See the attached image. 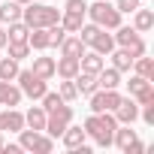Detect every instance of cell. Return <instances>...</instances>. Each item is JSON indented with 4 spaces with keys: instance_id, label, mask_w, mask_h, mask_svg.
I'll use <instances>...</instances> for the list:
<instances>
[{
    "instance_id": "6da1fadb",
    "label": "cell",
    "mask_w": 154,
    "mask_h": 154,
    "mask_svg": "<svg viewBox=\"0 0 154 154\" xmlns=\"http://www.w3.org/2000/svg\"><path fill=\"white\" fill-rule=\"evenodd\" d=\"M85 133L88 136H94L97 139V145L100 148H109L112 145V136H115V127H118V121H115V115L112 112H91L88 118H85Z\"/></svg>"
},
{
    "instance_id": "7a4b0ae2",
    "label": "cell",
    "mask_w": 154,
    "mask_h": 154,
    "mask_svg": "<svg viewBox=\"0 0 154 154\" xmlns=\"http://www.w3.org/2000/svg\"><path fill=\"white\" fill-rule=\"evenodd\" d=\"M60 12H63V9H54V6L33 3V0H30L27 6H21V21H24L27 27H51V24L60 21Z\"/></svg>"
},
{
    "instance_id": "3957f363",
    "label": "cell",
    "mask_w": 154,
    "mask_h": 154,
    "mask_svg": "<svg viewBox=\"0 0 154 154\" xmlns=\"http://www.w3.org/2000/svg\"><path fill=\"white\" fill-rule=\"evenodd\" d=\"M85 18H91L103 30H115L121 24V12L115 9V3H109V0H94V3L85 9Z\"/></svg>"
},
{
    "instance_id": "277c9868",
    "label": "cell",
    "mask_w": 154,
    "mask_h": 154,
    "mask_svg": "<svg viewBox=\"0 0 154 154\" xmlns=\"http://www.w3.org/2000/svg\"><path fill=\"white\" fill-rule=\"evenodd\" d=\"M18 145L24 148V151H33V154H51V148H54V139L48 136V133H42V130H18Z\"/></svg>"
},
{
    "instance_id": "5b68a950",
    "label": "cell",
    "mask_w": 154,
    "mask_h": 154,
    "mask_svg": "<svg viewBox=\"0 0 154 154\" xmlns=\"http://www.w3.org/2000/svg\"><path fill=\"white\" fill-rule=\"evenodd\" d=\"M72 106L69 103H60L57 109H51V112H45V133L51 136V139H60V133L66 130V124L72 121Z\"/></svg>"
},
{
    "instance_id": "8992f818",
    "label": "cell",
    "mask_w": 154,
    "mask_h": 154,
    "mask_svg": "<svg viewBox=\"0 0 154 154\" xmlns=\"http://www.w3.org/2000/svg\"><path fill=\"white\" fill-rule=\"evenodd\" d=\"M115 30H118V33H112V36H115V45H118V48H127L133 57L145 54V39H142V33H139L136 27H124V24H118Z\"/></svg>"
},
{
    "instance_id": "52a82bcc",
    "label": "cell",
    "mask_w": 154,
    "mask_h": 154,
    "mask_svg": "<svg viewBox=\"0 0 154 154\" xmlns=\"http://www.w3.org/2000/svg\"><path fill=\"white\" fill-rule=\"evenodd\" d=\"M15 82H18L21 94H24V97H30V100H39V97L48 91V82H45V79H39V75H33L30 69H18Z\"/></svg>"
},
{
    "instance_id": "ba28073f",
    "label": "cell",
    "mask_w": 154,
    "mask_h": 154,
    "mask_svg": "<svg viewBox=\"0 0 154 154\" xmlns=\"http://www.w3.org/2000/svg\"><path fill=\"white\" fill-rule=\"evenodd\" d=\"M127 91H130V97H133L139 106L154 103V88H151V79H145V75H139V72H133V75H130Z\"/></svg>"
},
{
    "instance_id": "9c48e42d",
    "label": "cell",
    "mask_w": 154,
    "mask_h": 154,
    "mask_svg": "<svg viewBox=\"0 0 154 154\" xmlns=\"http://www.w3.org/2000/svg\"><path fill=\"white\" fill-rule=\"evenodd\" d=\"M118 103H121L118 88L115 91H94L91 94V112H115Z\"/></svg>"
},
{
    "instance_id": "30bf717a",
    "label": "cell",
    "mask_w": 154,
    "mask_h": 154,
    "mask_svg": "<svg viewBox=\"0 0 154 154\" xmlns=\"http://www.w3.org/2000/svg\"><path fill=\"white\" fill-rule=\"evenodd\" d=\"M115 121L118 124H133L136 118H139V103L133 100V97H121V103L115 106Z\"/></svg>"
},
{
    "instance_id": "8fae6325",
    "label": "cell",
    "mask_w": 154,
    "mask_h": 154,
    "mask_svg": "<svg viewBox=\"0 0 154 154\" xmlns=\"http://www.w3.org/2000/svg\"><path fill=\"white\" fill-rule=\"evenodd\" d=\"M18 130H24V112H18L15 106L3 109L0 112V133H18Z\"/></svg>"
},
{
    "instance_id": "7c38bea8",
    "label": "cell",
    "mask_w": 154,
    "mask_h": 154,
    "mask_svg": "<svg viewBox=\"0 0 154 154\" xmlns=\"http://www.w3.org/2000/svg\"><path fill=\"white\" fill-rule=\"evenodd\" d=\"M21 88L18 85H12V82H0V106H6V109H12V106H18L21 103Z\"/></svg>"
},
{
    "instance_id": "4fadbf2b",
    "label": "cell",
    "mask_w": 154,
    "mask_h": 154,
    "mask_svg": "<svg viewBox=\"0 0 154 154\" xmlns=\"http://www.w3.org/2000/svg\"><path fill=\"white\" fill-rule=\"evenodd\" d=\"M72 82H75V91H79L82 97H91L94 91H100V88H97V75H94V72H82V69H79V72L72 75Z\"/></svg>"
},
{
    "instance_id": "5bb4252c",
    "label": "cell",
    "mask_w": 154,
    "mask_h": 154,
    "mask_svg": "<svg viewBox=\"0 0 154 154\" xmlns=\"http://www.w3.org/2000/svg\"><path fill=\"white\" fill-rule=\"evenodd\" d=\"M103 66H106V57H103V54H97L94 48H91V51H85V54L79 57V69H82V72H94V75H97Z\"/></svg>"
},
{
    "instance_id": "9a60e30c",
    "label": "cell",
    "mask_w": 154,
    "mask_h": 154,
    "mask_svg": "<svg viewBox=\"0 0 154 154\" xmlns=\"http://www.w3.org/2000/svg\"><path fill=\"white\" fill-rule=\"evenodd\" d=\"M118 85H121V72H118L115 66H109V69L103 66V69L97 72V88H100V91H115Z\"/></svg>"
},
{
    "instance_id": "2e32d148",
    "label": "cell",
    "mask_w": 154,
    "mask_h": 154,
    "mask_svg": "<svg viewBox=\"0 0 154 154\" xmlns=\"http://www.w3.org/2000/svg\"><path fill=\"white\" fill-rule=\"evenodd\" d=\"M88 48H94L97 54H103V57H109V51L115 48V36H112V33H106V30L100 27V30H97V36L91 39V45H88Z\"/></svg>"
},
{
    "instance_id": "e0dca14e",
    "label": "cell",
    "mask_w": 154,
    "mask_h": 154,
    "mask_svg": "<svg viewBox=\"0 0 154 154\" xmlns=\"http://www.w3.org/2000/svg\"><path fill=\"white\" fill-rule=\"evenodd\" d=\"M57 48H60V54H66V57H82V54L88 51V45L79 39V33H75V36H63V42H60Z\"/></svg>"
},
{
    "instance_id": "ac0fdd59",
    "label": "cell",
    "mask_w": 154,
    "mask_h": 154,
    "mask_svg": "<svg viewBox=\"0 0 154 154\" xmlns=\"http://www.w3.org/2000/svg\"><path fill=\"white\" fill-rule=\"evenodd\" d=\"M30 72L33 75H39V79H54V57H45V54H39V57H33V66H30Z\"/></svg>"
},
{
    "instance_id": "d6986e66",
    "label": "cell",
    "mask_w": 154,
    "mask_h": 154,
    "mask_svg": "<svg viewBox=\"0 0 154 154\" xmlns=\"http://www.w3.org/2000/svg\"><path fill=\"white\" fill-rule=\"evenodd\" d=\"M133 142H136V130H130V124H118L115 136H112V145H118L121 151H127Z\"/></svg>"
},
{
    "instance_id": "ffe728a7",
    "label": "cell",
    "mask_w": 154,
    "mask_h": 154,
    "mask_svg": "<svg viewBox=\"0 0 154 154\" xmlns=\"http://www.w3.org/2000/svg\"><path fill=\"white\" fill-rule=\"evenodd\" d=\"M75 72H79V57L60 54V60H54V75H60V79H72Z\"/></svg>"
},
{
    "instance_id": "44dd1931",
    "label": "cell",
    "mask_w": 154,
    "mask_h": 154,
    "mask_svg": "<svg viewBox=\"0 0 154 154\" xmlns=\"http://www.w3.org/2000/svg\"><path fill=\"white\" fill-rule=\"evenodd\" d=\"M85 136H88V133H85V127H72V121H69V124H66V130L60 133V139H63V145H66L69 151H72V148H79V145L85 142Z\"/></svg>"
},
{
    "instance_id": "7402d4cb",
    "label": "cell",
    "mask_w": 154,
    "mask_h": 154,
    "mask_svg": "<svg viewBox=\"0 0 154 154\" xmlns=\"http://www.w3.org/2000/svg\"><path fill=\"white\" fill-rule=\"evenodd\" d=\"M109 57H112V66L118 69V72H127V69H133V54L127 51V48H112L109 51Z\"/></svg>"
},
{
    "instance_id": "603a6c76",
    "label": "cell",
    "mask_w": 154,
    "mask_h": 154,
    "mask_svg": "<svg viewBox=\"0 0 154 154\" xmlns=\"http://www.w3.org/2000/svg\"><path fill=\"white\" fill-rule=\"evenodd\" d=\"M24 127L45 133V109H42V106H30V109L24 112Z\"/></svg>"
},
{
    "instance_id": "cb8c5ba5",
    "label": "cell",
    "mask_w": 154,
    "mask_h": 154,
    "mask_svg": "<svg viewBox=\"0 0 154 154\" xmlns=\"http://www.w3.org/2000/svg\"><path fill=\"white\" fill-rule=\"evenodd\" d=\"M12 21H21V3L6 0V3H0V24H12Z\"/></svg>"
},
{
    "instance_id": "d4e9b609",
    "label": "cell",
    "mask_w": 154,
    "mask_h": 154,
    "mask_svg": "<svg viewBox=\"0 0 154 154\" xmlns=\"http://www.w3.org/2000/svg\"><path fill=\"white\" fill-rule=\"evenodd\" d=\"M133 27H136L139 33H148V30L154 27V12H151V9H142V6H139V9L133 12Z\"/></svg>"
},
{
    "instance_id": "484cf974",
    "label": "cell",
    "mask_w": 154,
    "mask_h": 154,
    "mask_svg": "<svg viewBox=\"0 0 154 154\" xmlns=\"http://www.w3.org/2000/svg\"><path fill=\"white\" fill-rule=\"evenodd\" d=\"M27 45L36 48V51H45V48H48V27H30Z\"/></svg>"
},
{
    "instance_id": "4316f807",
    "label": "cell",
    "mask_w": 154,
    "mask_h": 154,
    "mask_svg": "<svg viewBox=\"0 0 154 154\" xmlns=\"http://www.w3.org/2000/svg\"><path fill=\"white\" fill-rule=\"evenodd\" d=\"M82 24H85V12H60V27L66 33H79Z\"/></svg>"
},
{
    "instance_id": "83f0119b",
    "label": "cell",
    "mask_w": 154,
    "mask_h": 154,
    "mask_svg": "<svg viewBox=\"0 0 154 154\" xmlns=\"http://www.w3.org/2000/svg\"><path fill=\"white\" fill-rule=\"evenodd\" d=\"M18 69H21V66H18L15 57H9V54H6V57H0V82H15Z\"/></svg>"
},
{
    "instance_id": "f1b7e54d",
    "label": "cell",
    "mask_w": 154,
    "mask_h": 154,
    "mask_svg": "<svg viewBox=\"0 0 154 154\" xmlns=\"http://www.w3.org/2000/svg\"><path fill=\"white\" fill-rule=\"evenodd\" d=\"M133 69L139 75H145V79H151V75H154V60L145 57V54H139V57H133Z\"/></svg>"
},
{
    "instance_id": "f546056e",
    "label": "cell",
    "mask_w": 154,
    "mask_h": 154,
    "mask_svg": "<svg viewBox=\"0 0 154 154\" xmlns=\"http://www.w3.org/2000/svg\"><path fill=\"white\" fill-rule=\"evenodd\" d=\"M27 33H30V27H27L24 21H12V24H9V30H6L9 42H21V39H27Z\"/></svg>"
},
{
    "instance_id": "4dcf8cb0",
    "label": "cell",
    "mask_w": 154,
    "mask_h": 154,
    "mask_svg": "<svg viewBox=\"0 0 154 154\" xmlns=\"http://www.w3.org/2000/svg\"><path fill=\"white\" fill-rule=\"evenodd\" d=\"M57 94H60L63 103H72L75 97H79V91H75V82H72V79H63V82L57 85Z\"/></svg>"
},
{
    "instance_id": "1f68e13d",
    "label": "cell",
    "mask_w": 154,
    "mask_h": 154,
    "mask_svg": "<svg viewBox=\"0 0 154 154\" xmlns=\"http://www.w3.org/2000/svg\"><path fill=\"white\" fill-rule=\"evenodd\" d=\"M6 48H9V57H15V60H24L33 48L27 45V39H21V42H6Z\"/></svg>"
},
{
    "instance_id": "d6a6232c",
    "label": "cell",
    "mask_w": 154,
    "mask_h": 154,
    "mask_svg": "<svg viewBox=\"0 0 154 154\" xmlns=\"http://www.w3.org/2000/svg\"><path fill=\"white\" fill-rule=\"evenodd\" d=\"M63 36H66V30L60 27V21L51 24V27H48V48H57V45L63 42Z\"/></svg>"
},
{
    "instance_id": "836d02e7",
    "label": "cell",
    "mask_w": 154,
    "mask_h": 154,
    "mask_svg": "<svg viewBox=\"0 0 154 154\" xmlns=\"http://www.w3.org/2000/svg\"><path fill=\"white\" fill-rule=\"evenodd\" d=\"M139 6H142V0H115V9H118L121 15H124V12H130V15H133Z\"/></svg>"
},
{
    "instance_id": "e575fe53",
    "label": "cell",
    "mask_w": 154,
    "mask_h": 154,
    "mask_svg": "<svg viewBox=\"0 0 154 154\" xmlns=\"http://www.w3.org/2000/svg\"><path fill=\"white\" fill-rule=\"evenodd\" d=\"M85 9H88L85 0H66L63 3V12H85Z\"/></svg>"
},
{
    "instance_id": "d590c367",
    "label": "cell",
    "mask_w": 154,
    "mask_h": 154,
    "mask_svg": "<svg viewBox=\"0 0 154 154\" xmlns=\"http://www.w3.org/2000/svg\"><path fill=\"white\" fill-rule=\"evenodd\" d=\"M142 121H145L148 127L154 124V103H145V106H142Z\"/></svg>"
},
{
    "instance_id": "8d00e7d4",
    "label": "cell",
    "mask_w": 154,
    "mask_h": 154,
    "mask_svg": "<svg viewBox=\"0 0 154 154\" xmlns=\"http://www.w3.org/2000/svg\"><path fill=\"white\" fill-rule=\"evenodd\" d=\"M142 151H145V142H139V139H136V142H133V145H130L124 154H142Z\"/></svg>"
},
{
    "instance_id": "74e56055",
    "label": "cell",
    "mask_w": 154,
    "mask_h": 154,
    "mask_svg": "<svg viewBox=\"0 0 154 154\" xmlns=\"http://www.w3.org/2000/svg\"><path fill=\"white\" fill-rule=\"evenodd\" d=\"M3 151H6V154H21L24 148H21V145H6V142H3Z\"/></svg>"
},
{
    "instance_id": "f35d334b",
    "label": "cell",
    "mask_w": 154,
    "mask_h": 154,
    "mask_svg": "<svg viewBox=\"0 0 154 154\" xmlns=\"http://www.w3.org/2000/svg\"><path fill=\"white\" fill-rule=\"evenodd\" d=\"M6 42H9V36H6V27H0V48H6Z\"/></svg>"
},
{
    "instance_id": "ab89813d",
    "label": "cell",
    "mask_w": 154,
    "mask_h": 154,
    "mask_svg": "<svg viewBox=\"0 0 154 154\" xmlns=\"http://www.w3.org/2000/svg\"><path fill=\"white\" fill-rule=\"evenodd\" d=\"M15 3H21V6H27V3H30V0H15Z\"/></svg>"
},
{
    "instance_id": "60d3db41",
    "label": "cell",
    "mask_w": 154,
    "mask_h": 154,
    "mask_svg": "<svg viewBox=\"0 0 154 154\" xmlns=\"http://www.w3.org/2000/svg\"><path fill=\"white\" fill-rule=\"evenodd\" d=\"M0 151H3V133H0Z\"/></svg>"
}]
</instances>
